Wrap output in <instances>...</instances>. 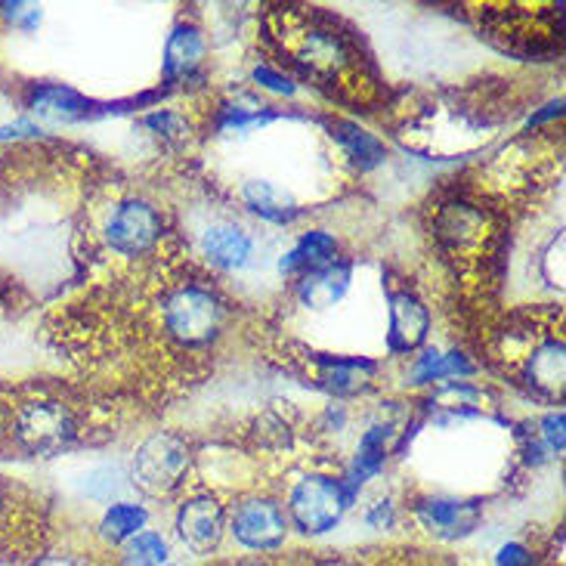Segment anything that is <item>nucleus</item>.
Returning a JSON list of instances; mask_svg holds the SVG:
<instances>
[{
    "instance_id": "f257e3e1",
    "label": "nucleus",
    "mask_w": 566,
    "mask_h": 566,
    "mask_svg": "<svg viewBox=\"0 0 566 566\" xmlns=\"http://www.w3.org/2000/svg\"><path fill=\"white\" fill-rule=\"evenodd\" d=\"M356 495L359 492L340 476L306 474L289 492V523L304 536H325L344 521Z\"/></svg>"
},
{
    "instance_id": "f03ea898",
    "label": "nucleus",
    "mask_w": 566,
    "mask_h": 566,
    "mask_svg": "<svg viewBox=\"0 0 566 566\" xmlns=\"http://www.w3.org/2000/svg\"><path fill=\"white\" fill-rule=\"evenodd\" d=\"M227 319V306L205 285H184L165 301V328L186 347L211 344Z\"/></svg>"
},
{
    "instance_id": "7ed1b4c3",
    "label": "nucleus",
    "mask_w": 566,
    "mask_h": 566,
    "mask_svg": "<svg viewBox=\"0 0 566 566\" xmlns=\"http://www.w3.org/2000/svg\"><path fill=\"white\" fill-rule=\"evenodd\" d=\"M189 474V446L177 433H153L130 461V483L149 495H168Z\"/></svg>"
},
{
    "instance_id": "20e7f679",
    "label": "nucleus",
    "mask_w": 566,
    "mask_h": 566,
    "mask_svg": "<svg viewBox=\"0 0 566 566\" xmlns=\"http://www.w3.org/2000/svg\"><path fill=\"white\" fill-rule=\"evenodd\" d=\"M289 514L279 502L251 495L232 511L230 533L248 552H276L289 538Z\"/></svg>"
},
{
    "instance_id": "39448f33",
    "label": "nucleus",
    "mask_w": 566,
    "mask_h": 566,
    "mask_svg": "<svg viewBox=\"0 0 566 566\" xmlns=\"http://www.w3.org/2000/svg\"><path fill=\"white\" fill-rule=\"evenodd\" d=\"M75 437V415L60 399H34L15 415V440L31 452H50Z\"/></svg>"
},
{
    "instance_id": "423d86ee",
    "label": "nucleus",
    "mask_w": 566,
    "mask_h": 566,
    "mask_svg": "<svg viewBox=\"0 0 566 566\" xmlns=\"http://www.w3.org/2000/svg\"><path fill=\"white\" fill-rule=\"evenodd\" d=\"M106 242L118 254H127V258H137L143 251L158 242L161 235V214L155 211L149 201L143 199H127L118 201L106 217Z\"/></svg>"
},
{
    "instance_id": "0eeeda50",
    "label": "nucleus",
    "mask_w": 566,
    "mask_h": 566,
    "mask_svg": "<svg viewBox=\"0 0 566 566\" xmlns=\"http://www.w3.org/2000/svg\"><path fill=\"white\" fill-rule=\"evenodd\" d=\"M177 536L199 557L214 554L227 536V505L211 492L189 495L177 511Z\"/></svg>"
},
{
    "instance_id": "6e6552de",
    "label": "nucleus",
    "mask_w": 566,
    "mask_h": 566,
    "mask_svg": "<svg viewBox=\"0 0 566 566\" xmlns=\"http://www.w3.org/2000/svg\"><path fill=\"white\" fill-rule=\"evenodd\" d=\"M415 517L428 530L430 536L455 542L480 530L483 505L471 499H452V495H430L415 505Z\"/></svg>"
},
{
    "instance_id": "1a4fd4ad",
    "label": "nucleus",
    "mask_w": 566,
    "mask_h": 566,
    "mask_svg": "<svg viewBox=\"0 0 566 566\" xmlns=\"http://www.w3.org/2000/svg\"><path fill=\"white\" fill-rule=\"evenodd\" d=\"M430 313L412 291L390 294V350L412 353L428 340Z\"/></svg>"
},
{
    "instance_id": "9d476101",
    "label": "nucleus",
    "mask_w": 566,
    "mask_h": 566,
    "mask_svg": "<svg viewBox=\"0 0 566 566\" xmlns=\"http://www.w3.org/2000/svg\"><path fill=\"white\" fill-rule=\"evenodd\" d=\"M29 108L46 124H75L91 115L93 103L72 87L41 84V87H31Z\"/></svg>"
},
{
    "instance_id": "9b49d317",
    "label": "nucleus",
    "mask_w": 566,
    "mask_h": 566,
    "mask_svg": "<svg viewBox=\"0 0 566 566\" xmlns=\"http://www.w3.org/2000/svg\"><path fill=\"white\" fill-rule=\"evenodd\" d=\"M332 263H337V239L325 230H310L294 242L291 251L282 254L279 273L282 276H304L313 270H325Z\"/></svg>"
},
{
    "instance_id": "f8f14e48",
    "label": "nucleus",
    "mask_w": 566,
    "mask_h": 566,
    "mask_svg": "<svg viewBox=\"0 0 566 566\" xmlns=\"http://www.w3.org/2000/svg\"><path fill=\"white\" fill-rule=\"evenodd\" d=\"M201 251H205V258L214 263V266L242 270L251 261L254 239L239 223H214V227H208L205 235H201Z\"/></svg>"
},
{
    "instance_id": "ddd939ff",
    "label": "nucleus",
    "mask_w": 566,
    "mask_h": 566,
    "mask_svg": "<svg viewBox=\"0 0 566 566\" xmlns=\"http://www.w3.org/2000/svg\"><path fill=\"white\" fill-rule=\"evenodd\" d=\"M353 266L350 263H332L325 270H313L301 276L297 285V297L301 304L310 310H328V306L340 304V297L350 291Z\"/></svg>"
},
{
    "instance_id": "4468645a",
    "label": "nucleus",
    "mask_w": 566,
    "mask_h": 566,
    "mask_svg": "<svg viewBox=\"0 0 566 566\" xmlns=\"http://www.w3.org/2000/svg\"><path fill=\"white\" fill-rule=\"evenodd\" d=\"M205 34L189 22H180L170 31L168 44H165V77L168 81H186L205 60Z\"/></svg>"
},
{
    "instance_id": "2eb2a0df",
    "label": "nucleus",
    "mask_w": 566,
    "mask_h": 566,
    "mask_svg": "<svg viewBox=\"0 0 566 566\" xmlns=\"http://www.w3.org/2000/svg\"><path fill=\"white\" fill-rule=\"evenodd\" d=\"M350 60L347 44L340 41V34L328 29H310L297 41V62H304L313 72H337Z\"/></svg>"
},
{
    "instance_id": "dca6fc26",
    "label": "nucleus",
    "mask_w": 566,
    "mask_h": 566,
    "mask_svg": "<svg viewBox=\"0 0 566 566\" xmlns=\"http://www.w3.org/2000/svg\"><path fill=\"white\" fill-rule=\"evenodd\" d=\"M242 199H245L248 208L261 217V220L276 223V227H285V223H291L294 217L301 214L297 201L291 199L285 189H279L276 184H270V180H248V184L242 186Z\"/></svg>"
},
{
    "instance_id": "f3484780",
    "label": "nucleus",
    "mask_w": 566,
    "mask_h": 566,
    "mask_svg": "<svg viewBox=\"0 0 566 566\" xmlns=\"http://www.w3.org/2000/svg\"><path fill=\"white\" fill-rule=\"evenodd\" d=\"M390 433H394V430L387 428V424H375V428H368L366 433L359 437V446H356V455H353L350 464V476H347V483H350L356 492H359L363 483H368L371 476H378L384 471Z\"/></svg>"
},
{
    "instance_id": "a211bd4d",
    "label": "nucleus",
    "mask_w": 566,
    "mask_h": 566,
    "mask_svg": "<svg viewBox=\"0 0 566 566\" xmlns=\"http://www.w3.org/2000/svg\"><path fill=\"white\" fill-rule=\"evenodd\" d=\"M149 523V511L137 502H112L99 521V536L108 545H124L130 538L146 530Z\"/></svg>"
},
{
    "instance_id": "6ab92c4d",
    "label": "nucleus",
    "mask_w": 566,
    "mask_h": 566,
    "mask_svg": "<svg viewBox=\"0 0 566 566\" xmlns=\"http://www.w3.org/2000/svg\"><path fill=\"white\" fill-rule=\"evenodd\" d=\"M335 139L340 143V149L347 153L353 165H359V170H371L378 168L384 161V143L375 134L363 130L359 124L353 122H337L335 124Z\"/></svg>"
},
{
    "instance_id": "aec40b11",
    "label": "nucleus",
    "mask_w": 566,
    "mask_h": 566,
    "mask_svg": "<svg viewBox=\"0 0 566 566\" xmlns=\"http://www.w3.org/2000/svg\"><path fill=\"white\" fill-rule=\"evenodd\" d=\"M459 375H474V366L468 363V356L459 350H428L415 359L412 384H433L446 378H459Z\"/></svg>"
},
{
    "instance_id": "412c9836",
    "label": "nucleus",
    "mask_w": 566,
    "mask_h": 566,
    "mask_svg": "<svg viewBox=\"0 0 566 566\" xmlns=\"http://www.w3.org/2000/svg\"><path fill=\"white\" fill-rule=\"evenodd\" d=\"M530 384L538 390L557 394L564 387V344L560 340H545L533 359H530Z\"/></svg>"
},
{
    "instance_id": "4be33fe9",
    "label": "nucleus",
    "mask_w": 566,
    "mask_h": 566,
    "mask_svg": "<svg viewBox=\"0 0 566 566\" xmlns=\"http://www.w3.org/2000/svg\"><path fill=\"white\" fill-rule=\"evenodd\" d=\"M77 490H81L84 499L106 505V502H115L127 490V474L118 464H96V468H91L87 474L81 476Z\"/></svg>"
},
{
    "instance_id": "5701e85b",
    "label": "nucleus",
    "mask_w": 566,
    "mask_h": 566,
    "mask_svg": "<svg viewBox=\"0 0 566 566\" xmlns=\"http://www.w3.org/2000/svg\"><path fill=\"white\" fill-rule=\"evenodd\" d=\"M122 557L127 566H165L170 564V545L161 533L143 530L130 542H124Z\"/></svg>"
},
{
    "instance_id": "b1692460",
    "label": "nucleus",
    "mask_w": 566,
    "mask_h": 566,
    "mask_svg": "<svg viewBox=\"0 0 566 566\" xmlns=\"http://www.w3.org/2000/svg\"><path fill=\"white\" fill-rule=\"evenodd\" d=\"M143 124H146V130H153L155 137L165 139V143H184V139L189 137V124H186L184 115L168 112V108L146 115V118H143Z\"/></svg>"
},
{
    "instance_id": "393cba45",
    "label": "nucleus",
    "mask_w": 566,
    "mask_h": 566,
    "mask_svg": "<svg viewBox=\"0 0 566 566\" xmlns=\"http://www.w3.org/2000/svg\"><path fill=\"white\" fill-rule=\"evenodd\" d=\"M251 75H254V81L261 84L263 91L282 93V96H294V93H297L294 81H291L289 75H282V72H279V69H273V65H258Z\"/></svg>"
},
{
    "instance_id": "a878e982",
    "label": "nucleus",
    "mask_w": 566,
    "mask_h": 566,
    "mask_svg": "<svg viewBox=\"0 0 566 566\" xmlns=\"http://www.w3.org/2000/svg\"><path fill=\"white\" fill-rule=\"evenodd\" d=\"M495 566H538V557L523 542H505L495 552Z\"/></svg>"
},
{
    "instance_id": "bb28decb",
    "label": "nucleus",
    "mask_w": 566,
    "mask_h": 566,
    "mask_svg": "<svg viewBox=\"0 0 566 566\" xmlns=\"http://www.w3.org/2000/svg\"><path fill=\"white\" fill-rule=\"evenodd\" d=\"M3 15L22 31H34L41 25V7H31V3H3Z\"/></svg>"
},
{
    "instance_id": "cd10ccee",
    "label": "nucleus",
    "mask_w": 566,
    "mask_h": 566,
    "mask_svg": "<svg viewBox=\"0 0 566 566\" xmlns=\"http://www.w3.org/2000/svg\"><path fill=\"white\" fill-rule=\"evenodd\" d=\"M542 443L548 452H564V412H552L542 418Z\"/></svg>"
},
{
    "instance_id": "c85d7f7f",
    "label": "nucleus",
    "mask_w": 566,
    "mask_h": 566,
    "mask_svg": "<svg viewBox=\"0 0 566 566\" xmlns=\"http://www.w3.org/2000/svg\"><path fill=\"white\" fill-rule=\"evenodd\" d=\"M397 521V514H394V505L390 502H378V505L366 511V523L368 526H375V530H390Z\"/></svg>"
},
{
    "instance_id": "c756f323",
    "label": "nucleus",
    "mask_w": 566,
    "mask_h": 566,
    "mask_svg": "<svg viewBox=\"0 0 566 566\" xmlns=\"http://www.w3.org/2000/svg\"><path fill=\"white\" fill-rule=\"evenodd\" d=\"M31 566H91V560H87V557H81V554L56 552V554H44V557H38Z\"/></svg>"
},
{
    "instance_id": "7c9ffc66",
    "label": "nucleus",
    "mask_w": 566,
    "mask_h": 566,
    "mask_svg": "<svg viewBox=\"0 0 566 566\" xmlns=\"http://www.w3.org/2000/svg\"><path fill=\"white\" fill-rule=\"evenodd\" d=\"M41 134H44V130L31 122H15L7 124V127H0V139H34L41 137Z\"/></svg>"
},
{
    "instance_id": "2f4dec72",
    "label": "nucleus",
    "mask_w": 566,
    "mask_h": 566,
    "mask_svg": "<svg viewBox=\"0 0 566 566\" xmlns=\"http://www.w3.org/2000/svg\"><path fill=\"white\" fill-rule=\"evenodd\" d=\"M10 511H13L10 492H7V486L0 483V530H3V526H7V521H10Z\"/></svg>"
},
{
    "instance_id": "473e14b6",
    "label": "nucleus",
    "mask_w": 566,
    "mask_h": 566,
    "mask_svg": "<svg viewBox=\"0 0 566 566\" xmlns=\"http://www.w3.org/2000/svg\"><path fill=\"white\" fill-rule=\"evenodd\" d=\"M316 566H356V564H350V560H322V564Z\"/></svg>"
},
{
    "instance_id": "72a5a7b5",
    "label": "nucleus",
    "mask_w": 566,
    "mask_h": 566,
    "mask_svg": "<svg viewBox=\"0 0 566 566\" xmlns=\"http://www.w3.org/2000/svg\"><path fill=\"white\" fill-rule=\"evenodd\" d=\"M235 566H266V564H261V560H239Z\"/></svg>"
},
{
    "instance_id": "f704fd0d",
    "label": "nucleus",
    "mask_w": 566,
    "mask_h": 566,
    "mask_svg": "<svg viewBox=\"0 0 566 566\" xmlns=\"http://www.w3.org/2000/svg\"><path fill=\"white\" fill-rule=\"evenodd\" d=\"M165 566H177V564H165Z\"/></svg>"
},
{
    "instance_id": "c9c22d12",
    "label": "nucleus",
    "mask_w": 566,
    "mask_h": 566,
    "mask_svg": "<svg viewBox=\"0 0 566 566\" xmlns=\"http://www.w3.org/2000/svg\"><path fill=\"white\" fill-rule=\"evenodd\" d=\"M0 428H3V424H0Z\"/></svg>"
}]
</instances>
